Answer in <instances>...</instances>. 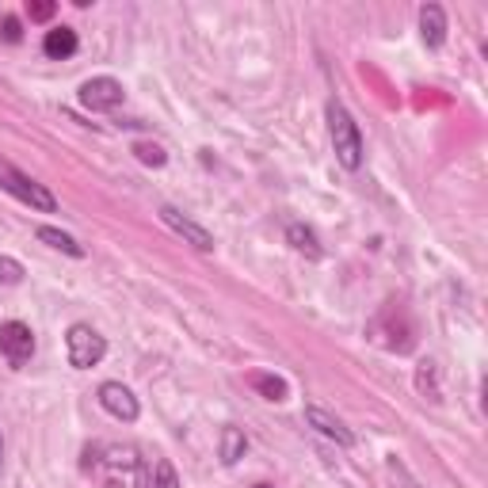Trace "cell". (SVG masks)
<instances>
[{"instance_id": "cell-1", "label": "cell", "mask_w": 488, "mask_h": 488, "mask_svg": "<svg viewBox=\"0 0 488 488\" xmlns=\"http://www.w3.org/2000/svg\"><path fill=\"white\" fill-rule=\"evenodd\" d=\"M328 138H332V150H336V161L355 172L363 164V134H358V122L351 119V111L344 108L339 99L328 103Z\"/></svg>"}, {"instance_id": "cell-2", "label": "cell", "mask_w": 488, "mask_h": 488, "mask_svg": "<svg viewBox=\"0 0 488 488\" xmlns=\"http://www.w3.org/2000/svg\"><path fill=\"white\" fill-rule=\"evenodd\" d=\"M0 191H8V195H16L19 202H27L31 210H42V214H54L57 210V199L50 195L47 187H42L38 180H31L27 172H19V168L12 161L0 157Z\"/></svg>"}, {"instance_id": "cell-3", "label": "cell", "mask_w": 488, "mask_h": 488, "mask_svg": "<svg viewBox=\"0 0 488 488\" xmlns=\"http://www.w3.org/2000/svg\"><path fill=\"white\" fill-rule=\"evenodd\" d=\"M66 355L77 370H92L103 363V355H108V339H103L92 325H73L66 336Z\"/></svg>"}, {"instance_id": "cell-4", "label": "cell", "mask_w": 488, "mask_h": 488, "mask_svg": "<svg viewBox=\"0 0 488 488\" xmlns=\"http://www.w3.org/2000/svg\"><path fill=\"white\" fill-rule=\"evenodd\" d=\"M0 355L8 358V367L24 370L35 355V332L24 321H5L0 325Z\"/></svg>"}, {"instance_id": "cell-5", "label": "cell", "mask_w": 488, "mask_h": 488, "mask_svg": "<svg viewBox=\"0 0 488 488\" xmlns=\"http://www.w3.org/2000/svg\"><path fill=\"white\" fill-rule=\"evenodd\" d=\"M77 99H80V108H88V111H115V108H122L126 92L115 77H92L80 84Z\"/></svg>"}, {"instance_id": "cell-6", "label": "cell", "mask_w": 488, "mask_h": 488, "mask_svg": "<svg viewBox=\"0 0 488 488\" xmlns=\"http://www.w3.org/2000/svg\"><path fill=\"white\" fill-rule=\"evenodd\" d=\"M161 222L176 233V237H183L191 248H199V252H214V233L210 229H202L195 218H187V214H180L176 206H161Z\"/></svg>"}, {"instance_id": "cell-7", "label": "cell", "mask_w": 488, "mask_h": 488, "mask_svg": "<svg viewBox=\"0 0 488 488\" xmlns=\"http://www.w3.org/2000/svg\"><path fill=\"white\" fill-rule=\"evenodd\" d=\"M99 405H103V412L108 416H115V420H122V423H134L138 420V397L122 386V381H103L99 386Z\"/></svg>"}, {"instance_id": "cell-8", "label": "cell", "mask_w": 488, "mask_h": 488, "mask_svg": "<svg viewBox=\"0 0 488 488\" xmlns=\"http://www.w3.org/2000/svg\"><path fill=\"white\" fill-rule=\"evenodd\" d=\"M306 423L317 431V435H325V439H332V442H339V447H355V435L344 428V420H336L328 409H321V405H309L306 409Z\"/></svg>"}, {"instance_id": "cell-9", "label": "cell", "mask_w": 488, "mask_h": 488, "mask_svg": "<svg viewBox=\"0 0 488 488\" xmlns=\"http://www.w3.org/2000/svg\"><path fill=\"white\" fill-rule=\"evenodd\" d=\"M420 35H423V42H428L431 50H439L442 42H447V12H442L439 5H423L420 8Z\"/></svg>"}, {"instance_id": "cell-10", "label": "cell", "mask_w": 488, "mask_h": 488, "mask_svg": "<svg viewBox=\"0 0 488 488\" xmlns=\"http://www.w3.org/2000/svg\"><path fill=\"white\" fill-rule=\"evenodd\" d=\"M77 47H80V42H77V31H73V27H50L47 38H42V54L54 57V61L73 57Z\"/></svg>"}, {"instance_id": "cell-11", "label": "cell", "mask_w": 488, "mask_h": 488, "mask_svg": "<svg viewBox=\"0 0 488 488\" xmlns=\"http://www.w3.org/2000/svg\"><path fill=\"white\" fill-rule=\"evenodd\" d=\"M35 237H38L42 244L57 248V252H66V256H73V260H84V256H88V248H84L77 237H69V233H61V229H54V225H38Z\"/></svg>"}, {"instance_id": "cell-12", "label": "cell", "mask_w": 488, "mask_h": 488, "mask_svg": "<svg viewBox=\"0 0 488 488\" xmlns=\"http://www.w3.org/2000/svg\"><path fill=\"white\" fill-rule=\"evenodd\" d=\"M248 451V439L241 428H222V462L225 465H237Z\"/></svg>"}, {"instance_id": "cell-13", "label": "cell", "mask_w": 488, "mask_h": 488, "mask_svg": "<svg viewBox=\"0 0 488 488\" xmlns=\"http://www.w3.org/2000/svg\"><path fill=\"white\" fill-rule=\"evenodd\" d=\"M286 241H290L294 248H298V252H306L309 260H317V256H321V244H317V233H313L309 225H302V222H294V225L286 229Z\"/></svg>"}, {"instance_id": "cell-14", "label": "cell", "mask_w": 488, "mask_h": 488, "mask_svg": "<svg viewBox=\"0 0 488 488\" xmlns=\"http://www.w3.org/2000/svg\"><path fill=\"white\" fill-rule=\"evenodd\" d=\"M252 386H256L267 400H286V381L275 374H252Z\"/></svg>"}, {"instance_id": "cell-15", "label": "cell", "mask_w": 488, "mask_h": 488, "mask_svg": "<svg viewBox=\"0 0 488 488\" xmlns=\"http://www.w3.org/2000/svg\"><path fill=\"white\" fill-rule=\"evenodd\" d=\"M150 488H180V477H176V470H172V462H168V458H157L153 462Z\"/></svg>"}, {"instance_id": "cell-16", "label": "cell", "mask_w": 488, "mask_h": 488, "mask_svg": "<svg viewBox=\"0 0 488 488\" xmlns=\"http://www.w3.org/2000/svg\"><path fill=\"white\" fill-rule=\"evenodd\" d=\"M134 157H138L141 164H150V168H164V164H168V153L161 150V145H153V141H138V145H134Z\"/></svg>"}, {"instance_id": "cell-17", "label": "cell", "mask_w": 488, "mask_h": 488, "mask_svg": "<svg viewBox=\"0 0 488 488\" xmlns=\"http://www.w3.org/2000/svg\"><path fill=\"white\" fill-rule=\"evenodd\" d=\"M0 283H5V286L24 283V264L12 260V256H0Z\"/></svg>"}, {"instance_id": "cell-18", "label": "cell", "mask_w": 488, "mask_h": 488, "mask_svg": "<svg viewBox=\"0 0 488 488\" xmlns=\"http://www.w3.org/2000/svg\"><path fill=\"white\" fill-rule=\"evenodd\" d=\"M57 12V5H50V0H38V5H27V16L35 19V24H42V19H50Z\"/></svg>"}, {"instance_id": "cell-19", "label": "cell", "mask_w": 488, "mask_h": 488, "mask_svg": "<svg viewBox=\"0 0 488 488\" xmlns=\"http://www.w3.org/2000/svg\"><path fill=\"white\" fill-rule=\"evenodd\" d=\"M0 35H5V42H19V38H24V31H19V19L8 16L5 19V31H0Z\"/></svg>"}, {"instance_id": "cell-20", "label": "cell", "mask_w": 488, "mask_h": 488, "mask_svg": "<svg viewBox=\"0 0 488 488\" xmlns=\"http://www.w3.org/2000/svg\"><path fill=\"white\" fill-rule=\"evenodd\" d=\"M0 470H5V435H0Z\"/></svg>"}, {"instance_id": "cell-21", "label": "cell", "mask_w": 488, "mask_h": 488, "mask_svg": "<svg viewBox=\"0 0 488 488\" xmlns=\"http://www.w3.org/2000/svg\"><path fill=\"white\" fill-rule=\"evenodd\" d=\"M256 488H271V484H256Z\"/></svg>"}]
</instances>
